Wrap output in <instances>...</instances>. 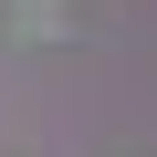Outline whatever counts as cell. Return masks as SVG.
<instances>
[{"label":"cell","instance_id":"6da1fadb","mask_svg":"<svg viewBox=\"0 0 157 157\" xmlns=\"http://www.w3.org/2000/svg\"><path fill=\"white\" fill-rule=\"evenodd\" d=\"M11 21L21 32H63V0H11Z\"/></svg>","mask_w":157,"mask_h":157}]
</instances>
